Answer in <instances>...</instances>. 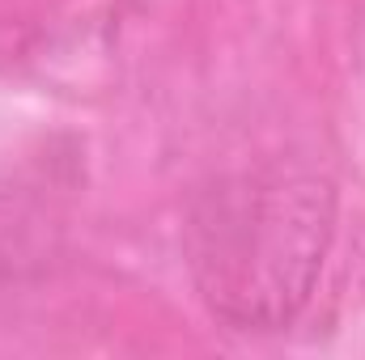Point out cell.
<instances>
[{
  "label": "cell",
  "mask_w": 365,
  "mask_h": 360,
  "mask_svg": "<svg viewBox=\"0 0 365 360\" xmlns=\"http://www.w3.org/2000/svg\"><path fill=\"white\" fill-rule=\"evenodd\" d=\"M331 225V182L306 170H259L208 191L191 221L200 297L234 327H284L323 271Z\"/></svg>",
  "instance_id": "cell-1"
}]
</instances>
